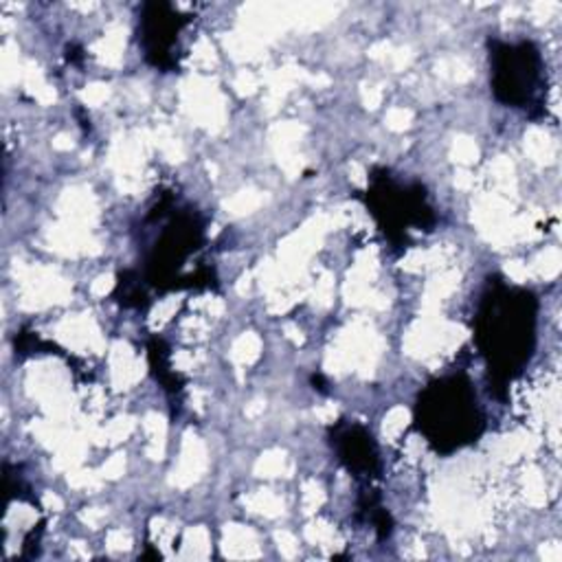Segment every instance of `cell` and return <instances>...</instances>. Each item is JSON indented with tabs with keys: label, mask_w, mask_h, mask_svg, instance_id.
<instances>
[{
	"label": "cell",
	"mask_w": 562,
	"mask_h": 562,
	"mask_svg": "<svg viewBox=\"0 0 562 562\" xmlns=\"http://www.w3.org/2000/svg\"><path fill=\"white\" fill-rule=\"evenodd\" d=\"M68 145H71V143H68V139H66V136H57V141H55V148H68Z\"/></svg>",
	"instance_id": "obj_12"
},
{
	"label": "cell",
	"mask_w": 562,
	"mask_h": 562,
	"mask_svg": "<svg viewBox=\"0 0 562 562\" xmlns=\"http://www.w3.org/2000/svg\"><path fill=\"white\" fill-rule=\"evenodd\" d=\"M407 424V411H402V409H398V411H393L389 415V422H384V431L389 433H398L400 428Z\"/></svg>",
	"instance_id": "obj_2"
},
{
	"label": "cell",
	"mask_w": 562,
	"mask_h": 562,
	"mask_svg": "<svg viewBox=\"0 0 562 562\" xmlns=\"http://www.w3.org/2000/svg\"><path fill=\"white\" fill-rule=\"evenodd\" d=\"M110 288H112V279H110V277H101V279L97 281L95 286H92V292H95V295H104V292H108Z\"/></svg>",
	"instance_id": "obj_9"
},
{
	"label": "cell",
	"mask_w": 562,
	"mask_h": 562,
	"mask_svg": "<svg viewBox=\"0 0 562 562\" xmlns=\"http://www.w3.org/2000/svg\"><path fill=\"white\" fill-rule=\"evenodd\" d=\"M121 470H123V457L121 454H116V459H112L108 468H104V472H108V477H116Z\"/></svg>",
	"instance_id": "obj_8"
},
{
	"label": "cell",
	"mask_w": 562,
	"mask_h": 562,
	"mask_svg": "<svg viewBox=\"0 0 562 562\" xmlns=\"http://www.w3.org/2000/svg\"><path fill=\"white\" fill-rule=\"evenodd\" d=\"M108 542H110V549H114V551L128 549L130 547V538H128V534H123V531H112Z\"/></svg>",
	"instance_id": "obj_4"
},
{
	"label": "cell",
	"mask_w": 562,
	"mask_h": 562,
	"mask_svg": "<svg viewBox=\"0 0 562 562\" xmlns=\"http://www.w3.org/2000/svg\"><path fill=\"white\" fill-rule=\"evenodd\" d=\"M106 95H108V90H106L104 86H92V88H88V90L84 92L86 101H90V104H97V101H101Z\"/></svg>",
	"instance_id": "obj_7"
},
{
	"label": "cell",
	"mask_w": 562,
	"mask_h": 562,
	"mask_svg": "<svg viewBox=\"0 0 562 562\" xmlns=\"http://www.w3.org/2000/svg\"><path fill=\"white\" fill-rule=\"evenodd\" d=\"M457 156L461 160H472L477 156V150L472 143H468V141H459L457 143Z\"/></svg>",
	"instance_id": "obj_6"
},
{
	"label": "cell",
	"mask_w": 562,
	"mask_h": 562,
	"mask_svg": "<svg viewBox=\"0 0 562 562\" xmlns=\"http://www.w3.org/2000/svg\"><path fill=\"white\" fill-rule=\"evenodd\" d=\"M235 351H237V358L253 360L257 354V340L253 338V336H244V338L239 340V345L235 347Z\"/></svg>",
	"instance_id": "obj_1"
},
{
	"label": "cell",
	"mask_w": 562,
	"mask_h": 562,
	"mask_svg": "<svg viewBox=\"0 0 562 562\" xmlns=\"http://www.w3.org/2000/svg\"><path fill=\"white\" fill-rule=\"evenodd\" d=\"M44 505H46L48 510H55V512H57V510L62 507V501H60L57 496H53V494H46V496H44Z\"/></svg>",
	"instance_id": "obj_11"
},
{
	"label": "cell",
	"mask_w": 562,
	"mask_h": 562,
	"mask_svg": "<svg viewBox=\"0 0 562 562\" xmlns=\"http://www.w3.org/2000/svg\"><path fill=\"white\" fill-rule=\"evenodd\" d=\"M277 538H279V542H283V545H279V547H283V551H286V556H292V549H295V540L290 538L288 534H277Z\"/></svg>",
	"instance_id": "obj_10"
},
{
	"label": "cell",
	"mask_w": 562,
	"mask_h": 562,
	"mask_svg": "<svg viewBox=\"0 0 562 562\" xmlns=\"http://www.w3.org/2000/svg\"><path fill=\"white\" fill-rule=\"evenodd\" d=\"M409 119H411V114H409V112H404V110H393V112L389 114V123L393 125L395 130L407 128V125H409Z\"/></svg>",
	"instance_id": "obj_3"
},
{
	"label": "cell",
	"mask_w": 562,
	"mask_h": 562,
	"mask_svg": "<svg viewBox=\"0 0 562 562\" xmlns=\"http://www.w3.org/2000/svg\"><path fill=\"white\" fill-rule=\"evenodd\" d=\"M281 461H283L281 457H277V459L263 457V459H262V463H260V470H263L266 475H275V472H279V470H281Z\"/></svg>",
	"instance_id": "obj_5"
}]
</instances>
